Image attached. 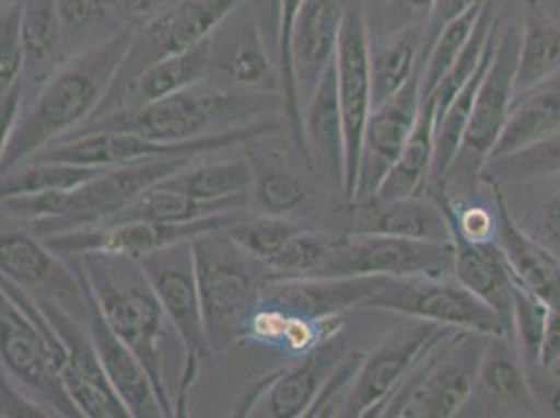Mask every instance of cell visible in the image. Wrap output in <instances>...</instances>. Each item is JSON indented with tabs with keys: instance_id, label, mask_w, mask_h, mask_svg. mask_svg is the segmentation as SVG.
Returning <instances> with one entry per match:
<instances>
[{
	"instance_id": "cell-1",
	"label": "cell",
	"mask_w": 560,
	"mask_h": 418,
	"mask_svg": "<svg viewBox=\"0 0 560 418\" xmlns=\"http://www.w3.org/2000/svg\"><path fill=\"white\" fill-rule=\"evenodd\" d=\"M66 257L80 270L107 323L139 356L165 417H185L188 390L199 364L190 358L139 257L105 252Z\"/></svg>"
},
{
	"instance_id": "cell-2",
	"label": "cell",
	"mask_w": 560,
	"mask_h": 418,
	"mask_svg": "<svg viewBox=\"0 0 560 418\" xmlns=\"http://www.w3.org/2000/svg\"><path fill=\"white\" fill-rule=\"evenodd\" d=\"M135 27L70 57L24 103L0 147V174L32 160L48 144L84 126L109 93Z\"/></svg>"
},
{
	"instance_id": "cell-3",
	"label": "cell",
	"mask_w": 560,
	"mask_h": 418,
	"mask_svg": "<svg viewBox=\"0 0 560 418\" xmlns=\"http://www.w3.org/2000/svg\"><path fill=\"white\" fill-rule=\"evenodd\" d=\"M279 105H284L280 93L233 91L206 78L137 112L91 119L66 139L98 130H128L164 142L206 139L264 121Z\"/></svg>"
},
{
	"instance_id": "cell-4",
	"label": "cell",
	"mask_w": 560,
	"mask_h": 418,
	"mask_svg": "<svg viewBox=\"0 0 560 418\" xmlns=\"http://www.w3.org/2000/svg\"><path fill=\"white\" fill-rule=\"evenodd\" d=\"M0 291L2 374L43 404L50 417L84 418L63 385L66 346L45 310L13 280L2 277Z\"/></svg>"
},
{
	"instance_id": "cell-5",
	"label": "cell",
	"mask_w": 560,
	"mask_h": 418,
	"mask_svg": "<svg viewBox=\"0 0 560 418\" xmlns=\"http://www.w3.org/2000/svg\"><path fill=\"white\" fill-rule=\"evenodd\" d=\"M197 280L211 353L243 344L264 300L272 272L264 259L243 249L226 229L192 239Z\"/></svg>"
},
{
	"instance_id": "cell-6",
	"label": "cell",
	"mask_w": 560,
	"mask_h": 418,
	"mask_svg": "<svg viewBox=\"0 0 560 418\" xmlns=\"http://www.w3.org/2000/svg\"><path fill=\"white\" fill-rule=\"evenodd\" d=\"M491 335L445 326L410 374L381 406L378 418H452L475 392Z\"/></svg>"
},
{
	"instance_id": "cell-7",
	"label": "cell",
	"mask_w": 560,
	"mask_h": 418,
	"mask_svg": "<svg viewBox=\"0 0 560 418\" xmlns=\"http://www.w3.org/2000/svg\"><path fill=\"white\" fill-rule=\"evenodd\" d=\"M275 130L277 126L264 119L245 128H236L233 132L206 137V139L180 140V142L149 139L128 130H98V132H86L71 139L57 140L48 144L47 149L38 151L32 160L86 163V165H128V163L203 158V155H213L218 151L233 149L243 142H252Z\"/></svg>"
},
{
	"instance_id": "cell-8",
	"label": "cell",
	"mask_w": 560,
	"mask_h": 418,
	"mask_svg": "<svg viewBox=\"0 0 560 418\" xmlns=\"http://www.w3.org/2000/svg\"><path fill=\"white\" fill-rule=\"evenodd\" d=\"M364 307L486 335H509L498 312L454 277H387Z\"/></svg>"
},
{
	"instance_id": "cell-9",
	"label": "cell",
	"mask_w": 560,
	"mask_h": 418,
	"mask_svg": "<svg viewBox=\"0 0 560 418\" xmlns=\"http://www.w3.org/2000/svg\"><path fill=\"white\" fill-rule=\"evenodd\" d=\"M518 45L521 32L516 30H509L500 36L493 63L475 98L465 139L445 176L444 188L447 185H456L467 190L477 183V178L483 174V167L490 162L491 151L513 109Z\"/></svg>"
},
{
	"instance_id": "cell-10",
	"label": "cell",
	"mask_w": 560,
	"mask_h": 418,
	"mask_svg": "<svg viewBox=\"0 0 560 418\" xmlns=\"http://www.w3.org/2000/svg\"><path fill=\"white\" fill-rule=\"evenodd\" d=\"M195 160L199 158L112 165L91 183L73 190H63L59 216L32 234L47 239L50 234L68 233L73 229L101 224L116 216L117 211L130 206L147 188L162 183L164 178Z\"/></svg>"
},
{
	"instance_id": "cell-11",
	"label": "cell",
	"mask_w": 560,
	"mask_h": 418,
	"mask_svg": "<svg viewBox=\"0 0 560 418\" xmlns=\"http://www.w3.org/2000/svg\"><path fill=\"white\" fill-rule=\"evenodd\" d=\"M0 270L4 279L18 282L36 300L57 303L86 325L89 300L82 277L70 262L22 227L2 222Z\"/></svg>"
},
{
	"instance_id": "cell-12",
	"label": "cell",
	"mask_w": 560,
	"mask_h": 418,
	"mask_svg": "<svg viewBox=\"0 0 560 418\" xmlns=\"http://www.w3.org/2000/svg\"><path fill=\"white\" fill-rule=\"evenodd\" d=\"M208 80L233 91L282 94L279 57L257 22L249 0L218 25L210 36Z\"/></svg>"
},
{
	"instance_id": "cell-13",
	"label": "cell",
	"mask_w": 560,
	"mask_h": 418,
	"mask_svg": "<svg viewBox=\"0 0 560 418\" xmlns=\"http://www.w3.org/2000/svg\"><path fill=\"white\" fill-rule=\"evenodd\" d=\"M243 2L245 0H180L153 22L135 27L112 89L124 86L140 71L164 59L201 45Z\"/></svg>"
},
{
	"instance_id": "cell-14",
	"label": "cell",
	"mask_w": 560,
	"mask_h": 418,
	"mask_svg": "<svg viewBox=\"0 0 560 418\" xmlns=\"http://www.w3.org/2000/svg\"><path fill=\"white\" fill-rule=\"evenodd\" d=\"M454 241L343 233L335 277H454Z\"/></svg>"
},
{
	"instance_id": "cell-15",
	"label": "cell",
	"mask_w": 560,
	"mask_h": 418,
	"mask_svg": "<svg viewBox=\"0 0 560 418\" xmlns=\"http://www.w3.org/2000/svg\"><path fill=\"white\" fill-rule=\"evenodd\" d=\"M247 213L249 208L236 209V211L195 220V222H183V224H164V222H149V220L103 222V224H93L84 229H73L68 233L50 234L43 241L59 256L105 252V254L142 257L185 239H195L199 234L218 231V229H229L238 220H243Z\"/></svg>"
},
{
	"instance_id": "cell-16",
	"label": "cell",
	"mask_w": 560,
	"mask_h": 418,
	"mask_svg": "<svg viewBox=\"0 0 560 418\" xmlns=\"http://www.w3.org/2000/svg\"><path fill=\"white\" fill-rule=\"evenodd\" d=\"M369 57L371 36L364 11L355 4H348L335 55L339 105L346 126V204H351L355 197L362 137L373 112Z\"/></svg>"
},
{
	"instance_id": "cell-17",
	"label": "cell",
	"mask_w": 560,
	"mask_h": 418,
	"mask_svg": "<svg viewBox=\"0 0 560 418\" xmlns=\"http://www.w3.org/2000/svg\"><path fill=\"white\" fill-rule=\"evenodd\" d=\"M139 259L170 321L185 339L190 358L199 364L206 356H210L211 349L206 333L192 239L165 245Z\"/></svg>"
},
{
	"instance_id": "cell-18",
	"label": "cell",
	"mask_w": 560,
	"mask_h": 418,
	"mask_svg": "<svg viewBox=\"0 0 560 418\" xmlns=\"http://www.w3.org/2000/svg\"><path fill=\"white\" fill-rule=\"evenodd\" d=\"M444 325L412 318L364 356L343 418H373L438 339Z\"/></svg>"
},
{
	"instance_id": "cell-19",
	"label": "cell",
	"mask_w": 560,
	"mask_h": 418,
	"mask_svg": "<svg viewBox=\"0 0 560 418\" xmlns=\"http://www.w3.org/2000/svg\"><path fill=\"white\" fill-rule=\"evenodd\" d=\"M36 302L40 303L66 346L61 379L80 415L84 418H132L98 360L86 325L57 303L45 300Z\"/></svg>"
},
{
	"instance_id": "cell-20",
	"label": "cell",
	"mask_w": 560,
	"mask_h": 418,
	"mask_svg": "<svg viewBox=\"0 0 560 418\" xmlns=\"http://www.w3.org/2000/svg\"><path fill=\"white\" fill-rule=\"evenodd\" d=\"M420 78L422 66L394 98L385 101L371 112L362 137L358 185L351 204L373 201L383 181L387 178V174L396 165L397 158L401 155L419 119L422 105Z\"/></svg>"
},
{
	"instance_id": "cell-21",
	"label": "cell",
	"mask_w": 560,
	"mask_h": 418,
	"mask_svg": "<svg viewBox=\"0 0 560 418\" xmlns=\"http://www.w3.org/2000/svg\"><path fill=\"white\" fill-rule=\"evenodd\" d=\"M304 158L323 186L346 195V126L339 105L335 61L302 107Z\"/></svg>"
},
{
	"instance_id": "cell-22",
	"label": "cell",
	"mask_w": 560,
	"mask_h": 418,
	"mask_svg": "<svg viewBox=\"0 0 560 418\" xmlns=\"http://www.w3.org/2000/svg\"><path fill=\"white\" fill-rule=\"evenodd\" d=\"M346 353L348 339L341 330L300 356L293 367L277 374L247 408L245 417L305 418L327 383L328 374L335 371Z\"/></svg>"
},
{
	"instance_id": "cell-23",
	"label": "cell",
	"mask_w": 560,
	"mask_h": 418,
	"mask_svg": "<svg viewBox=\"0 0 560 418\" xmlns=\"http://www.w3.org/2000/svg\"><path fill=\"white\" fill-rule=\"evenodd\" d=\"M468 406L483 410V417H534L539 413L527 364L513 337L491 335L481 358L475 392L465 408Z\"/></svg>"
},
{
	"instance_id": "cell-24",
	"label": "cell",
	"mask_w": 560,
	"mask_h": 418,
	"mask_svg": "<svg viewBox=\"0 0 560 418\" xmlns=\"http://www.w3.org/2000/svg\"><path fill=\"white\" fill-rule=\"evenodd\" d=\"M385 279L387 277L272 279L266 282L261 305L312 321L337 318L353 307H364Z\"/></svg>"
},
{
	"instance_id": "cell-25",
	"label": "cell",
	"mask_w": 560,
	"mask_h": 418,
	"mask_svg": "<svg viewBox=\"0 0 560 418\" xmlns=\"http://www.w3.org/2000/svg\"><path fill=\"white\" fill-rule=\"evenodd\" d=\"M346 0H304L291 34V73L304 107L337 55Z\"/></svg>"
},
{
	"instance_id": "cell-26",
	"label": "cell",
	"mask_w": 560,
	"mask_h": 418,
	"mask_svg": "<svg viewBox=\"0 0 560 418\" xmlns=\"http://www.w3.org/2000/svg\"><path fill=\"white\" fill-rule=\"evenodd\" d=\"M84 289H86V300H89L86 328L91 333L98 360L107 372L119 399L126 404L130 417L167 418L164 406L155 392V385L149 379L144 367L140 364L139 356L107 323L101 305L94 300L93 291L89 289L86 282H84Z\"/></svg>"
},
{
	"instance_id": "cell-27",
	"label": "cell",
	"mask_w": 560,
	"mask_h": 418,
	"mask_svg": "<svg viewBox=\"0 0 560 418\" xmlns=\"http://www.w3.org/2000/svg\"><path fill=\"white\" fill-rule=\"evenodd\" d=\"M348 233L392 234L422 241H452V222L445 208V190H429L394 201L351 204Z\"/></svg>"
},
{
	"instance_id": "cell-28",
	"label": "cell",
	"mask_w": 560,
	"mask_h": 418,
	"mask_svg": "<svg viewBox=\"0 0 560 418\" xmlns=\"http://www.w3.org/2000/svg\"><path fill=\"white\" fill-rule=\"evenodd\" d=\"M208 71H210V45L206 38L201 45L188 48L180 55H174L140 71L137 78H132L124 86L112 89L91 119L142 109L167 94L178 93L199 80H206Z\"/></svg>"
},
{
	"instance_id": "cell-29",
	"label": "cell",
	"mask_w": 560,
	"mask_h": 418,
	"mask_svg": "<svg viewBox=\"0 0 560 418\" xmlns=\"http://www.w3.org/2000/svg\"><path fill=\"white\" fill-rule=\"evenodd\" d=\"M491 186L498 208L495 241L506 256L514 282L532 291L552 310H560V257L518 227L498 183Z\"/></svg>"
},
{
	"instance_id": "cell-30",
	"label": "cell",
	"mask_w": 560,
	"mask_h": 418,
	"mask_svg": "<svg viewBox=\"0 0 560 418\" xmlns=\"http://www.w3.org/2000/svg\"><path fill=\"white\" fill-rule=\"evenodd\" d=\"M452 241L456 249L454 279L491 305L513 337L514 279L498 241L472 243L454 231Z\"/></svg>"
},
{
	"instance_id": "cell-31",
	"label": "cell",
	"mask_w": 560,
	"mask_h": 418,
	"mask_svg": "<svg viewBox=\"0 0 560 418\" xmlns=\"http://www.w3.org/2000/svg\"><path fill=\"white\" fill-rule=\"evenodd\" d=\"M560 132V76L513 101L490 162L511 158L541 144ZM488 162V163H490Z\"/></svg>"
},
{
	"instance_id": "cell-32",
	"label": "cell",
	"mask_w": 560,
	"mask_h": 418,
	"mask_svg": "<svg viewBox=\"0 0 560 418\" xmlns=\"http://www.w3.org/2000/svg\"><path fill=\"white\" fill-rule=\"evenodd\" d=\"M24 103L70 57L55 0H24Z\"/></svg>"
},
{
	"instance_id": "cell-33",
	"label": "cell",
	"mask_w": 560,
	"mask_h": 418,
	"mask_svg": "<svg viewBox=\"0 0 560 418\" xmlns=\"http://www.w3.org/2000/svg\"><path fill=\"white\" fill-rule=\"evenodd\" d=\"M559 76L560 25L544 11L539 0H527L514 76V98L536 91Z\"/></svg>"
},
{
	"instance_id": "cell-34",
	"label": "cell",
	"mask_w": 560,
	"mask_h": 418,
	"mask_svg": "<svg viewBox=\"0 0 560 418\" xmlns=\"http://www.w3.org/2000/svg\"><path fill=\"white\" fill-rule=\"evenodd\" d=\"M162 185L180 190L201 201L241 199L254 204L256 167L247 158L188 163L162 181Z\"/></svg>"
},
{
	"instance_id": "cell-35",
	"label": "cell",
	"mask_w": 560,
	"mask_h": 418,
	"mask_svg": "<svg viewBox=\"0 0 560 418\" xmlns=\"http://www.w3.org/2000/svg\"><path fill=\"white\" fill-rule=\"evenodd\" d=\"M435 124H438L435 101L424 98L420 105L415 130L374 199L394 201V199H406V197L427 193L433 153H435Z\"/></svg>"
},
{
	"instance_id": "cell-36",
	"label": "cell",
	"mask_w": 560,
	"mask_h": 418,
	"mask_svg": "<svg viewBox=\"0 0 560 418\" xmlns=\"http://www.w3.org/2000/svg\"><path fill=\"white\" fill-rule=\"evenodd\" d=\"M424 24H410L383 43H371V98L373 109L394 98L417 73L420 66Z\"/></svg>"
},
{
	"instance_id": "cell-37",
	"label": "cell",
	"mask_w": 560,
	"mask_h": 418,
	"mask_svg": "<svg viewBox=\"0 0 560 418\" xmlns=\"http://www.w3.org/2000/svg\"><path fill=\"white\" fill-rule=\"evenodd\" d=\"M247 208H252L249 201H241V199L201 201V199H192L180 190H174L170 186L158 183V185L147 188L130 206L117 211L116 216H112L105 222L149 220V222H164V224H183V222H195V220L213 218L220 213Z\"/></svg>"
},
{
	"instance_id": "cell-38",
	"label": "cell",
	"mask_w": 560,
	"mask_h": 418,
	"mask_svg": "<svg viewBox=\"0 0 560 418\" xmlns=\"http://www.w3.org/2000/svg\"><path fill=\"white\" fill-rule=\"evenodd\" d=\"M343 234L325 233L310 227L295 234L277 256L268 259L272 279L335 277Z\"/></svg>"
},
{
	"instance_id": "cell-39",
	"label": "cell",
	"mask_w": 560,
	"mask_h": 418,
	"mask_svg": "<svg viewBox=\"0 0 560 418\" xmlns=\"http://www.w3.org/2000/svg\"><path fill=\"white\" fill-rule=\"evenodd\" d=\"M68 57L101 45L130 25L124 22L116 0H55Z\"/></svg>"
},
{
	"instance_id": "cell-40",
	"label": "cell",
	"mask_w": 560,
	"mask_h": 418,
	"mask_svg": "<svg viewBox=\"0 0 560 418\" xmlns=\"http://www.w3.org/2000/svg\"><path fill=\"white\" fill-rule=\"evenodd\" d=\"M112 165H86V163L50 162L32 160L2 174L0 190L7 195L25 193H50V190H73L101 176Z\"/></svg>"
},
{
	"instance_id": "cell-41",
	"label": "cell",
	"mask_w": 560,
	"mask_h": 418,
	"mask_svg": "<svg viewBox=\"0 0 560 418\" xmlns=\"http://www.w3.org/2000/svg\"><path fill=\"white\" fill-rule=\"evenodd\" d=\"M310 227L312 224H307L304 220H295L287 216H270V213L254 216L249 211L243 220L229 227L226 233L231 234L243 249L268 262L277 256L295 234L302 233Z\"/></svg>"
},
{
	"instance_id": "cell-42",
	"label": "cell",
	"mask_w": 560,
	"mask_h": 418,
	"mask_svg": "<svg viewBox=\"0 0 560 418\" xmlns=\"http://www.w3.org/2000/svg\"><path fill=\"white\" fill-rule=\"evenodd\" d=\"M488 2L490 0H479L470 11L460 15L458 20H454L440 34L438 43L433 45L431 53L424 59V66H422V78H420L422 101L433 94V91L440 86V82L444 80L445 73L456 63L463 48L467 47L468 38L472 36V30L479 22Z\"/></svg>"
},
{
	"instance_id": "cell-43",
	"label": "cell",
	"mask_w": 560,
	"mask_h": 418,
	"mask_svg": "<svg viewBox=\"0 0 560 418\" xmlns=\"http://www.w3.org/2000/svg\"><path fill=\"white\" fill-rule=\"evenodd\" d=\"M495 25H498V22L493 20L490 0L486 4V9H483L479 22L475 25V30H472V36L468 38L467 47L463 48V53L456 59V63L450 68V71L445 73L444 80L440 82V86L429 96V98L435 101L438 119L447 109V105L454 101V96L467 86L468 80L475 76V71L481 66Z\"/></svg>"
},
{
	"instance_id": "cell-44",
	"label": "cell",
	"mask_w": 560,
	"mask_h": 418,
	"mask_svg": "<svg viewBox=\"0 0 560 418\" xmlns=\"http://www.w3.org/2000/svg\"><path fill=\"white\" fill-rule=\"evenodd\" d=\"M310 199L304 181L287 167L266 165L256 170L254 206L261 213L293 218Z\"/></svg>"
},
{
	"instance_id": "cell-45",
	"label": "cell",
	"mask_w": 560,
	"mask_h": 418,
	"mask_svg": "<svg viewBox=\"0 0 560 418\" xmlns=\"http://www.w3.org/2000/svg\"><path fill=\"white\" fill-rule=\"evenodd\" d=\"M550 316V305L539 300L532 291L514 282L513 289V339L527 369L539 367L544 333Z\"/></svg>"
},
{
	"instance_id": "cell-46",
	"label": "cell",
	"mask_w": 560,
	"mask_h": 418,
	"mask_svg": "<svg viewBox=\"0 0 560 418\" xmlns=\"http://www.w3.org/2000/svg\"><path fill=\"white\" fill-rule=\"evenodd\" d=\"M24 0L2 4L0 13V96L24 91Z\"/></svg>"
},
{
	"instance_id": "cell-47",
	"label": "cell",
	"mask_w": 560,
	"mask_h": 418,
	"mask_svg": "<svg viewBox=\"0 0 560 418\" xmlns=\"http://www.w3.org/2000/svg\"><path fill=\"white\" fill-rule=\"evenodd\" d=\"M560 172V132L557 137L521 151L511 158L493 160L483 167L488 181H527Z\"/></svg>"
},
{
	"instance_id": "cell-48",
	"label": "cell",
	"mask_w": 560,
	"mask_h": 418,
	"mask_svg": "<svg viewBox=\"0 0 560 418\" xmlns=\"http://www.w3.org/2000/svg\"><path fill=\"white\" fill-rule=\"evenodd\" d=\"M364 356L366 353H360V351H348L341 358L335 371L328 374L327 383L323 385L320 394L310 406L305 418H337L346 415Z\"/></svg>"
},
{
	"instance_id": "cell-49",
	"label": "cell",
	"mask_w": 560,
	"mask_h": 418,
	"mask_svg": "<svg viewBox=\"0 0 560 418\" xmlns=\"http://www.w3.org/2000/svg\"><path fill=\"white\" fill-rule=\"evenodd\" d=\"M445 208L450 213L452 231L472 243H490L498 236V208L483 204L454 201L445 195Z\"/></svg>"
},
{
	"instance_id": "cell-50",
	"label": "cell",
	"mask_w": 560,
	"mask_h": 418,
	"mask_svg": "<svg viewBox=\"0 0 560 418\" xmlns=\"http://www.w3.org/2000/svg\"><path fill=\"white\" fill-rule=\"evenodd\" d=\"M479 0H435L427 13L424 20V36H422V50H420V63L424 66L427 55L431 53L433 45L438 43L440 34L444 32L447 25L460 15L470 11Z\"/></svg>"
},
{
	"instance_id": "cell-51",
	"label": "cell",
	"mask_w": 560,
	"mask_h": 418,
	"mask_svg": "<svg viewBox=\"0 0 560 418\" xmlns=\"http://www.w3.org/2000/svg\"><path fill=\"white\" fill-rule=\"evenodd\" d=\"M0 417L2 418H52L43 404L25 394L20 385L2 374L0 381Z\"/></svg>"
},
{
	"instance_id": "cell-52",
	"label": "cell",
	"mask_w": 560,
	"mask_h": 418,
	"mask_svg": "<svg viewBox=\"0 0 560 418\" xmlns=\"http://www.w3.org/2000/svg\"><path fill=\"white\" fill-rule=\"evenodd\" d=\"M178 2L180 0H116L124 22L130 27H140V25L153 22L155 18H160L162 13Z\"/></svg>"
},
{
	"instance_id": "cell-53",
	"label": "cell",
	"mask_w": 560,
	"mask_h": 418,
	"mask_svg": "<svg viewBox=\"0 0 560 418\" xmlns=\"http://www.w3.org/2000/svg\"><path fill=\"white\" fill-rule=\"evenodd\" d=\"M539 367L548 369V371L560 369V310L550 307L548 325L544 333V344H541Z\"/></svg>"
},
{
	"instance_id": "cell-54",
	"label": "cell",
	"mask_w": 560,
	"mask_h": 418,
	"mask_svg": "<svg viewBox=\"0 0 560 418\" xmlns=\"http://www.w3.org/2000/svg\"><path fill=\"white\" fill-rule=\"evenodd\" d=\"M541 224H544V233L548 236V241L557 247L555 254L560 257V190L544 209Z\"/></svg>"
},
{
	"instance_id": "cell-55",
	"label": "cell",
	"mask_w": 560,
	"mask_h": 418,
	"mask_svg": "<svg viewBox=\"0 0 560 418\" xmlns=\"http://www.w3.org/2000/svg\"><path fill=\"white\" fill-rule=\"evenodd\" d=\"M399 2V7L404 9V11H408V13H415V15H427L429 13V9H431V4L435 2V0H397Z\"/></svg>"
},
{
	"instance_id": "cell-56",
	"label": "cell",
	"mask_w": 560,
	"mask_h": 418,
	"mask_svg": "<svg viewBox=\"0 0 560 418\" xmlns=\"http://www.w3.org/2000/svg\"><path fill=\"white\" fill-rule=\"evenodd\" d=\"M539 4L560 25V0H539Z\"/></svg>"
},
{
	"instance_id": "cell-57",
	"label": "cell",
	"mask_w": 560,
	"mask_h": 418,
	"mask_svg": "<svg viewBox=\"0 0 560 418\" xmlns=\"http://www.w3.org/2000/svg\"><path fill=\"white\" fill-rule=\"evenodd\" d=\"M4 2H11V0H2V4H4Z\"/></svg>"
},
{
	"instance_id": "cell-58",
	"label": "cell",
	"mask_w": 560,
	"mask_h": 418,
	"mask_svg": "<svg viewBox=\"0 0 560 418\" xmlns=\"http://www.w3.org/2000/svg\"><path fill=\"white\" fill-rule=\"evenodd\" d=\"M557 372H560V369H557Z\"/></svg>"
}]
</instances>
